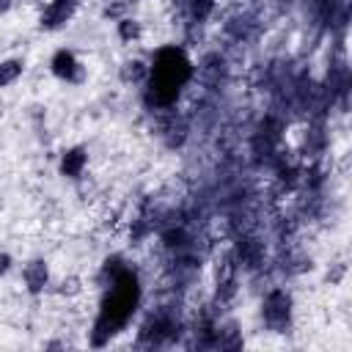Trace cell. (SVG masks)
Listing matches in <instances>:
<instances>
[{
  "label": "cell",
  "mask_w": 352,
  "mask_h": 352,
  "mask_svg": "<svg viewBox=\"0 0 352 352\" xmlns=\"http://www.w3.org/2000/svg\"><path fill=\"white\" fill-rule=\"evenodd\" d=\"M50 72H52L58 80H63V82H82V77H85V66H82L80 58H77L72 50H66V47L52 55Z\"/></svg>",
  "instance_id": "obj_4"
},
{
  "label": "cell",
  "mask_w": 352,
  "mask_h": 352,
  "mask_svg": "<svg viewBox=\"0 0 352 352\" xmlns=\"http://www.w3.org/2000/svg\"><path fill=\"white\" fill-rule=\"evenodd\" d=\"M11 264H14V258H11V253H6V250H0V278L11 270Z\"/></svg>",
  "instance_id": "obj_12"
},
{
  "label": "cell",
  "mask_w": 352,
  "mask_h": 352,
  "mask_svg": "<svg viewBox=\"0 0 352 352\" xmlns=\"http://www.w3.org/2000/svg\"><path fill=\"white\" fill-rule=\"evenodd\" d=\"M121 77H124L126 82H129V80H135V82H138V80H146V77H148V66H143L140 60H126L124 69H121Z\"/></svg>",
  "instance_id": "obj_10"
},
{
  "label": "cell",
  "mask_w": 352,
  "mask_h": 352,
  "mask_svg": "<svg viewBox=\"0 0 352 352\" xmlns=\"http://www.w3.org/2000/svg\"><path fill=\"white\" fill-rule=\"evenodd\" d=\"M85 165H88V148L85 146H69V148H63L60 162H58L60 176H69V179L82 176Z\"/></svg>",
  "instance_id": "obj_7"
},
{
  "label": "cell",
  "mask_w": 352,
  "mask_h": 352,
  "mask_svg": "<svg viewBox=\"0 0 352 352\" xmlns=\"http://www.w3.org/2000/svg\"><path fill=\"white\" fill-rule=\"evenodd\" d=\"M11 6H14V0H0V14H8Z\"/></svg>",
  "instance_id": "obj_13"
},
{
  "label": "cell",
  "mask_w": 352,
  "mask_h": 352,
  "mask_svg": "<svg viewBox=\"0 0 352 352\" xmlns=\"http://www.w3.org/2000/svg\"><path fill=\"white\" fill-rule=\"evenodd\" d=\"M264 322L275 330V333H280L286 324H289V316H292V297H289V292H283V289H272L267 297H264Z\"/></svg>",
  "instance_id": "obj_3"
},
{
  "label": "cell",
  "mask_w": 352,
  "mask_h": 352,
  "mask_svg": "<svg viewBox=\"0 0 352 352\" xmlns=\"http://www.w3.org/2000/svg\"><path fill=\"white\" fill-rule=\"evenodd\" d=\"M80 289H82V286H80V278H74V275L60 280V294H66V297H72V294H80Z\"/></svg>",
  "instance_id": "obj_11"
},
{
  "label": "cell",
  "mask_w": 352,
  "mask_h": 352,
  "mask_svg": "<svg viewBox=\"0 0 352 352\" xmlns=\"http://www.w3.org/2000/svg\"><path fill=\"white\" fill-rule=\"evenodd\" d=\"M22 72H25V63H22L19 58H6V60H0V88L14 85V82L22 77Z\"/></svg>",
  "instance_id": "obj_8"
},
{
  "label": "cell",
  "mask_w": 352,
  "mask_h": 352,
  "mask_svg": "<svg viewBox=\"0 0 352 352\" xmlns=\"http://www.w3.org/2000/svg\"><path fill=\"white\" fill-rule=\"evenodd\" d=\"M77 6H80V0H50L47 8L41 11V19H38L41 30H60L74 16Z\"/></svg>",
  "instance_id": "obj_5"
},
{
  "label": "cell",
  "mask_w": 352,
  "mask_h": 352,
  "mask_svg": "<svg viewBox=\"0 0 352 352\" xmlns=\"http://www.w3.org/2000/svg\"><path fill=\"white\" fill-rule=\"evenodd\" d=\"M190 60L176 47H162L148 66V94L157 104H168L176 99L179 88L190 80Z\"/></svg>",
  "instance_id": "obj_2"
},
{
  "label": "cell",
  "mask_w": 352,
  "mask_h": 352,
  "mask_svg": "<svg viewBox=\"0 0 352 352\" xmlns=\"http://www.w3.org/2000/svg\"><path fill=\"white\" fill-rule=\"evenodd\" d=\"M140 36H143V28H140V22H138V19H132V16L118 19V38H121V41L132 44V41H138Z\"/></svg>",
  "instance_id": "obj_9"
},
{
  "label": "cell",
  "mask_w": 352,
  "mask_h": 352,
  "mask_svg": "<svg viewBox=\"0 0 352 352\" xmlns=\"http://www.w3.org/2000/svg\"><path fill=\"white\" fill-rule=\"evenodd\" d=\"M22 283H25L28 294H33V297L41 294V292L47 289V283H50V264H47L44 258L28 261L25 270H22Z\"/></svg>",
  "instance_id": "obj_6"
},
{
  "label": "cell",
  "mask_w": 352,
  "mask_h": 352,
  "mask_svg": "<svg viewBox=\"0 0 352 352\" xmlns=\"http://www.w3.org/2000/svg\"><path fill=\"white\" fill-rule=\"evenodd\" d=\"M140 300V286H138V278L135 272L129 270H118L113 278H110V292L104 294L102 300V311H99V319L94 324V338L91 344L94 346H102L104 341H110L132 316L135 305Z\"/></svg>",
  "instance_id": "obj_1"
}]
</instances>
